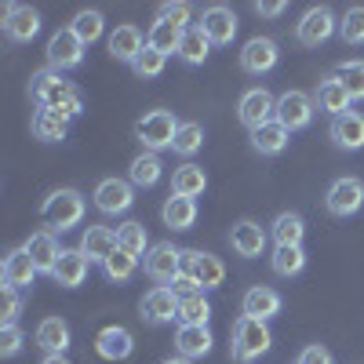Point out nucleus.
<instances>
[{
  "label": "nucleus",
  "instance_id": "obj_1",
  "mask_svg": "<svg viewBox=\"0 0 364 364\" xmlns=\"http://www.w3.org/2000/svg\"><path fill=\"white\" fill-rule=\"evenodd\" d=\"M29 95H33V102L41 109H55V113H63L66 120L84 113L80 91L66 77H58V70H41L33 80H29Z\"/></svg>",
  "mask_w": 364,
  "mask_h": 364
},
{
  "label": "nucleus",
  "instance_id": "obj_2",
  "mask_svg": "<svg viewBox=\"0 0 364 364\" xmlns=\"http://www.w3.org/2000/svg\"><path fill=\"white\" fill-rule=\"evenodd\" d=\"M230 339H233L230 343V353H233L237 364H252V360H259L273 346V336H269L266 321H255V317H245V314L233 321Z\"/></svg>",
  "mask_w": 364,
  "mask_h": 364
},
{
  "label": "nucleus",
  "instance_id": "obj_3",
  "mask_svg": "<svg viewBox=\"0 0 364 364\" xmlns=\"http://www.w3.org/2000/svg\"><path fill=\"white\" fill-rule=\"evenodd\" d=\"M41 219L48 223V230H58V233L80 226V219H84V197L77 190H55V193H48L44 204H41Z\"/></svg>",
  "mask_w": 364,
  "mask_h": 364
},
{
  "label": "nucleus",
  "instance_id": "obj_4",
  "mask_svg": "<svg viewBox=\"0 0 364 364\" xmlns=\"http://www.w3.org/2000/svg\"><path fill=\"white\" fill-rule=\"evenodd\" d=\"M175 135H178V120L171 109H149L135 124V139L146 146V154H161V149L175 146Z\"/></svg>",
  "mask_w": 364,
  "mask_h": 364
},
{
  "label": "nucleus",
  "instance_id": "obj_5",
  "mask_svg": "<svg viewBox=\"0 0 364 364\" xmlns=\"http://www.w3.org/2000/svg\"><path fill=\"white\" fill-rule=\"evenodd\" d=\"M324 204H328L331 215H339V219L357 215V211L364 208V182H360L357 175H343V178H336V182L328 186Z\"/></svg>",
  "mask_w": 364,
  "mask_h": 364
},
{
  "label": "nucleus",
  "instance_id": "obj_6",
  "mask_svg": "<svg viewBox=\"0 0 364 364\" xmlns=\"http://www.w3.org/2000/svg\"><path fill=\"white\" fill-rule=\"evenodd\" d=\"M237 117H240V124H245L248 132H255V128L269 124V120L277 117V99H273L266 87H248L245 95H240V102H237Z\"/></svg>",
  "mask_w": 364,
  "mask_h": 364
},
{
  "label": "nucleus",
  "instance_id": "obj_7",
  "mask_svg": "<svg viewBox=\"0 0 364 364\" xmlns=\"http://www.w3.org/2000/svg\"><path fill=\"white\" fill-rule=\"evenodd\" d=\"M142 269H146V277H154L157 284H171L182 269V252L175 245H168V240L149 245V252L142 255Z\"/></svg>",
  "mask_w": 364,
  "mask_h": 364
},
{
  "label": "nucleus",
  "instance_id": "obj_8",
  "mask_svg": "<svg viewBox=\"0 0 364 364\" xmlns=\"http://www.w3.org/2000/svg\"><path fill=\"white\" fill-rule=\"evenodd\" d=\"M336 29H339V22H336V15H331V8L317 4V8H310L295 22V37H299V44H306V48H321Z\"/></svg>",
  "mask_w": 364,
  "mask_h": 364
},
{
  "label": "nucleus",
  "instance_id": "obj_9",
  "mask_svg": "<svg viewBox=\"0 0 364 364\" xmlns=\"http://www.w3.org/2000/svg\"><path fill=\"white\" fill-rule=\"evenodd\" d=\"M84 41L73 33V29L66 26V29H58V33H51V41H48V66L51 70H73V66H80L84 63Z\"/></svg>",
  "mask_w": 364,
  "mask_h": 364
},
{
  "label": "nucleus",
  "instance_id": "obj_10",
  "mask_svg": "<svg viewBox=\"0 0 364 364\" xmlns=\"http://www.w3.org/2000/svg\"><path fill=\"white\" fill-rule=\"evenodd\" d=\"M4 37L15 44H26L41 33V11L29 4H4Z\"/></svg>",
  "mask_w": 364,
  "mask_h": 364
},
{
  "label": "nucleus",
  "instance_id": "obj_11",
  "mask_svg": "<svg viewBox=\"0 0 364 364\" xmlns=\"http://www.w3.org/2000/svg\"><path fill=\"white\" fill-rule=\"evenodd\" d=\"M277 58H281L277 41H269V37H252L245 48H240V70L252 73V77H262V73H269L273 66H277Z\"/></svg>",
  "mask_w": 364,
  "mask_h": 364
},
{
  "label": "nucleus",
  "instance_id": "obj_12",
  "mask_svg": "<svg viewBox=\"0 0 364 364\" xmlns=\"http://www.w3.org/2000/svg\"><path fill=\"white\" fill-rule=\"evenodd\" d=\"M132 204H135V190L124 178H102L95 186V208L102 215H124Z\"/></svg>",
  "mask_w": 364,
  "mask_h": 364
},
{
  "label": "nucleus",
  "instance_id": "obj_13",
  "mask_svg": "<svg viewBox=\"0 0 364 364\" xmlns=\"http://www.w3.org/2000/svg\"><path fill=\"white\" fill-rule=\"evenodd\" d=\"M314 109H317V102L306 95V91H284V95L277 99V120L288 132L306 128L314 120Z\"/></svg>",
  "mask_w": 364,
  "mask_h": 364
},
{
  "label": "nucleus",
  "instance_id": "obj_14",
  "mask_svg": "<svg viewBox=\"0 0 364 364\" xmlns=\"http://www.w3.org/2000/svg\"><path fill=\"white\" fill-rule=\"evenodd\" d=\"M178 295L168 288V284H157L154 291H146L142 295V321H149V324H171V321H178Z\"/></svg>",
  "mask_w": 364,
  "mask_h": 364
},
{
  "label": "nucleus",
  "instance_id": "obj_15",
  "mask_svg": "<svg viewBox=\"0 0 364 364\" xmlns=\"http://www.w3.org/2000/svg\"><path fill=\"white\" fill-rule=\"evenodd\" d=\"M197 26L204 29V37H208L211 44H233V37H237V15H233V8H226V4L204 8Z\"/></svg>",
  "mask_w": 364,
  "mask_h": 364
},
{
  "label": "nucleus",
  "instance_id": "obj_16",
  "mask_svg": "<svg viewBox=\"0 0 364 364\" xmlns=\"http://www.w3.org/2000/svg\"><path fill=\"white\" fill-rule=\"evenodd\" d=\"M182 269L193 273V277L200 281V288H219L226 281V266L219 255H211V252H182Z\"/></svg>",
  "mask_w": 364,
  "mask_h": 364
},
{
  "label": "nucleus",
  "instance_id": "obj_17",
  "mask_svg": "<svg viewBox=\"0 0 364 364\" xmlns=\"http://www.w3.org/2000/svg\"><path fill=\"white\" fill-rule=\"evenodd\" d=\"M87 266L91 262H87V255L80 248H63V255H58V262L51 269V281L58 288H80L84 277H87Z\"/></svg>",
  "mask_w": 364,
  "mask_h": 364
},
{
  "label": "nucleus",
  "instance_id": "obj_18",
  "mask_svg": "<svg viewBox=\"0 0 364 364\" xmlns=\"http://www.w3.org/2000/svg\"><path fill=\"white\" fill-rule=\"evenodd\" d=\"M328 135H331V142H336L339 149H364V113H357V109H350V113H343V117H336L331 120V128H328Z\"/></svg>",
  "mask_w": 364,
  "mask_h": 364
},
{
  "label": "nucleus",
  "instance_id": "obj_19",
  "mask_svg": "<svg viewBox=\"0 0 364 364\" xmlns=\"http://www.w3.org/2000/svg\"><path fill=\"white\" fill-rule=\"evenodd\" d=\"M211 346H215V339H211V331L208 328H197V324H178L175 331V350L178 357H186V360H200L211 353Z\"/></svg>",
  "mask_w": 364,
  "mask_h": 364
},
{
  "label": "nucleus",
  "instance_id": "obj_20",
  "mask_svg": "<svg viewBox=\"0 0 364 364\" xmlns=\"http://www.w3.org/2000/svg\"><path fill=\"white\" fill-rule=\"evenodd\" d=\"M77 248L87 255V262H106L120 248L117 245V230H109V226H87L80 233V245Z\"/></svg>",
  "mask_w": 364,
  "mask_h": 364
},
{
  "label": "nucleus",
  "instance_id": "obj_21",
  "mask_svg": "<svg viewBox=\"0 0 364 364\" xmlns=\"http://www.w3.org/2000/svg\"><path fill=\"white\" fill-rule=\"evenodd\" d=\"M95 350H99V357H106V360H128L132 350H135V339H132L128 328L109 324V328H102L99 336H95Z\"/></svg>",
  "mask_w": 364,
  "mask_h": 364
},
{
  "label": "nucleus",
  "instance_id": "obj_22",
  "mask_svg": "<svg viewBox=\"0 0 364 364\" xmlns=\"http://www.w3.org/2000/svg\"><path fill=\"white\" fill-rule=\"evenodd\" d=\"M230 245H233V252H237L240 259H255V255H262V248H266V230H262L259 223H252V219H240V223L230 230Z\"/></svg>",
  "mask_w": 364,
  "mask_h": 364
},
{
  "label": "nucleus",
  "instance_id": "obj_23",
  "mask_svg": "<svg viewBox=\"0 0 364 364\" xmlns=\"http://www.w3.org/2000/svg\"><path fill=\"white\" fill-rule=\"evenodd\" d=\"M142 51H146V37L139 26H117L109 33V55L120 58V63H135Z\"/></svg>",
  "mask_w": 364,
  "mask_h": 364
},
{
  "label": "nucleus",
  "instance_id": "obj_24",
  "mask_svg": "<svg viewBox=\"0 0 364 364\" xmlns=\"http://www.w3.org/2000/svg\"><path fill=\"white\" fill-rule=\"evenodd\" d=\"M317 109H324V113H331V120H336V117H343V113H350V91L343 87V80L336 77V73H331V77H324L321 80V87H317Z\"/></svg>",
  "mask_w": 364,
  "mask_h": 364
},
{
  "label": "nucleus",
  "instance_id": "obj_25",
  "mask_svg": "<svg viewBox=\"0 0 364 364\" xmlns=\"http://www.w3.org/2000/svg\"><path fill=\"white\" fill-rule=\"evenodd\" d=\"M37 262H33V255H29L26 248H15V252H8L4 255V284H11V288H29L37 281Z\"/></svg>",
  "mask_w": 364,
  "mask_h": 364
},
{
  "label": "nucleus",
  "instance_id": "obj_26",
  "mask_svg": "<svg viewBox=\"0 0 364 364\" xmlns=\"http://www.w3.org/2000/svg\"><path fill=\"white\" fill-rule=\"evenodd\" d=\"M240 314L245 317H255V321H269L281 314V295L273 288H248L245 291V302H240Z\"/></svg>",
  "mask_w": 364,
  "mask_h": 364
},
{
  "label": "nucleus",
  "instance_id": "obj_27",
  "mask_svg": "<svg viewBox=\"0 0 364 364\" xmlns=\"http://www.w3.org/2000/svg\"><path fill=\"white\" fill-rule=\"evenodd\" d=\"M22 248L33 255V262H37L41 273H51L55 262H58V255H63V248H58V240H55V230H37Z\"/></svg>",
  "mask_w": 364,
  "mask_h": 364
},
{
  "label": "nucleus",
  "instance_id": "obj_28",
  "mask_svg": "<svg viewBox=\"0 0 364 364\" xmlns=\"http://www.w3.org/2000/svg\"><path fill=\"white\" fill-rule=\"evenodd\" d=\"M204 190H208V175H204L200 164L186 161V164H178V168H175V175H171V193H175V197H190V200H197Z\"/></svg>",
  "mask_w": 364,
  "mask_h": 364
},
{
  "label": "nucleus",
  "instance_id": "obj_29",
  "mask_svg": "<svg viewBox=\"0 0 364 364\" xmlns=\"http://www.w3.org/2000/svg\"><path fill=\"white\" fill-rule=\"evenodd\" d=\"M288 139H291V132L281 124L277 117H273L269 124H262V128L252 132V146H255V154H262V157H277V154H284Z\"/></svg>",
  "mask_w": 364,
  "mask_h": 364
},
{
  "label": "nucleus",
  "instance_id": "obj_30",
  "mask_svg": "<svg viewBox=\"0 0 364 364\" xmlns=\"http://www.w3.org/2000/svg\"><path fill=\"white\" fill-rule=\"evenodd\" d=\"M33 339H37V346L44 353H66L70 350V324L63 317H44L37 324V336Z\"/></svg>",
  "mask_w": 364,
  "mask_h": 364
},
{
  "label": "nucleus",
  "instance_id": "obj_31",
  "mask_svg": "<svg viewBox=\"0 0 364 364\" xmlns=\"http://www.w3.org/2000/svg\"><path fill=\"white\" fill-rule=\"evenodd\" d=\"M161 219H164V226L168 230H175V233H182V230H190L193 223H197V200H190V197H168L164 200V208H161Z\"/></svg>",
  "mask_w": 364,
  "mask_h": 364
},
{
  "label": "nucleus",
  "instance_id": "obj_32",
  "mask_svg": "<svg viewBox=\"0 0 364 364\" xmlns=\"http://www.w3.org/2000/svg\"><path fill=\"white\" fill-rule=\"evenodd\" d=\"M161 175H164L161 154H139V157L128 164V182H132V186H142V190L157 186Z\"/></svg>",
  "mask_w": 364,
  "mask_h": 364
},
{
  "label": "nucleus",
  "instance_id": "obj_33",
  "mask_svg": "<svg viewBox=\"0 0 364 364\" xmlns=\"http://www.w3.org/2000/svg\"><path fill=\"white\" fill-rule=\"evenodd\" d=\"M182 33H186V29H178L175 22H168V18H157L154 26H149V33H146V44L154 48V51H161V55H178Z\"/></svg>",
  "mask_w": 364,
  "mask_h": 364
},
{
  "label": "nucleus",
  "instance_id": "obj_34",
  "mask_svg": "<svg viewBox=\"0 0 364 364\" xmlns=\"http://www.w3.org/2000/svg\"><path fill=\"white\" fill-rule=\"evenodd\" d=\"M269 233H273V240H277V245L302 248V237H306V223H302V215H295V211H281V215L273 219Z\"/></svg>",
  "mask_w": 364,
  "mask_h": 364
},
{
  "label": "nucleus",
  "instance_id": "obj_35",
  "mask_svg": "<svg viewBox=\"0 0 364 364\" xmlns=\"http://www.w3.org/2000/svg\"><path fill=\"white\" fill-rule=\"evenodd\" d=\"M33 135L41 142H63L70 135V120L55 109H37L33 113Z\"/></svg>",
  "mask_w": 364,
  "mask_h": 364
},
{
  "label": "nucleus",
  "instance_id": "obj_36",
  "mask_svg": "<svg viewBox=\"0 0 364 364\" xmlns=\"http://www.w3.org/2000/svg\"><path fill=\"white\" fill-rule=\"evenodd\" d=\"M211 55V41L204 37L200 26H190L186 33H182V44H178V58L190 66H204V58Z\"/></svg>",
  "mask_w": 364,
  "mask_h": 364
},
{
  "label": "nucleus",
  "instance_id": "obj_37",
  "mask_svg": "<svg viewBox=\"0 0 364 364\" xmlns=\"http://www.w3.org/2000/svg\"><path fill=\"white\" fill-rule=\"evenodd\" d=\"M70 29H73L84 44H95V41L102 37V29H106V18H102V11H95V8H84V11L73 15Z\"/></svg>",
  "mask_w": 364,
  "mask_h": 364
},
{
  "label": "nucleus",
  "instance_id": "obj_38",
  "mask_svg": "<svg viewBox=\"0 0 364 364\" xmlns=\"http://www.w3.org/2000/svg\"><path fill=\"white\" fill-rule=\"evenodd\" d=\"M269 259H273V273H281V277H295V273L306 269V252H302V248L277 245Z\"/></svg>",
  "mask_w": 364,
  "mask_h": 364
},
{
  "label": "nucleus",
  "instance_id": "obj_39",
  "mask_svg": "<svg viewBox=\"0 0 364 364\" xmlns=\"http://www.w3.org/2000/svg\"><path fill=\"white\" fill-rule=\"evenodd\" d=\"M135 269H139V259L135 255H128L124 248H117L106 262H102V273L113 281V284H124V281H132L135 277Z\"/></svg>",
  "mask_w": 364,
  "mask_h": 364
},
{
  "label": "nucleus",
  "instance_id": "obj_40",
  "mask_svg": "<svg viewBox=\"0 0 364 364\" xmlns=\"http://www.w3.org/2000/svg\"><path fill=\"white\" fill-rule=\"evenodd\" d=\"M208 317H211V302L204 299V291L178 302V324H197V328H208Z\"/></svg>",
  "mask_w": 364,
  "mask_h": 364
},
{
  "label": "nucleus",
  "instance_id": "obj_41",
  "mask_svg": "<svg viewBox=\"0 0 364 364\" xmlns=\"http://www.w3.org/2000/svg\"><path fill=\"white\" fill-rule=\"evenodd\" d=\"M117 245L124 248L128 255H146L149 252V240H146V226L142 223H124V226H117Z\"/></svg>",
  "mask_w": 364,
  "mask_h": 364
},
{
  "label": "nucleus",
  "instance_id": "obj_42",
  "mask_svg": "<svg viewBox=\"0 0 364 364\" xmlns=\"http://www.w3.org/2000/svg\"><path fill=\"white\" fill-rule=\"evenodd\" d=\"M336 77L343 80V87L350 91L353 102L364 99V58H346V63L336 70Z\"/></svg>",
  "mask_w": 364,
  "mask_h": 364
},
{
  "label": "nucleus",
  "instance_id": "obj_43",
  "mask_svg": "<svg viewBox=\"0 0 364 364\" xmlns=\"http://www.w3.org/2000/svg\"><path fill=\"white\" fill-rule=\"evenodd\" d=\"M200 146H204V128L197 124V120H186V124H178V135H175V146H171L178 157H193Z\"/></svg>",
  "mask_w": 364,
  "mask_h": 364
},
{
  "label": "nucleus",
  "instance_id": "obj_44",
  "mask_svg": "<svg viewBox=\"0 0 364 364\" xmlns=\"http://www.w3.org/2000/svg\"><path fill=\"white\" fill-rule=\"evenodd\" d=\"M339 37L346 44H364V4L346 8V15L339 18Z\"/></svg>",
  "mask_w": 364,
  "mask_h": 364
},
{
  "label": "nucleus",
  "instance_id": "obj_45",
  "mask_svg": "<svg viewBox=\"0 0 364 364\" xmlns=\"http://www.w3.org/2000/svg\"><path fill=\"white\" fill-rule=\"evenodd\" d=\"M164 66H168V55H161V51H154L146 44V51L132 63V70H135V77H142V80H154V77H161L164 73Z\"/></svg>",
  "mask_w": 364,
  "mask_h": 364
},
{
  "label": "nucleus",
  "instance_id": "obj_46",
  "mask_svg": "<svg viewBox=\"0 0 364 364\" xmlns=\"http://www.w3.org/2000/svg\"><path fill=\"white\" fill-rule=\"evenodd\" d=\"M26 336H22V328L18 324H4L0 328V357H15L22 350Z\"/></svg>",
  "mask_w": 364,
  "mask_h": 364
},
{
  "label": "nucleus",
  "instance_id": "obj_47",
  "mask_svg": "<svg viewBox=\"0 0 364 364\" xmlns=\"http://www.w3.org/2000/svg\"><path fill=\"white\" fill-rule=\"evenodd\" d=\"M190 15H193V8L182 4V0H178V4H175V0H171V4H161V11H157V18H168L178 29H190Z\"/></svg>",
  "mask_w": 364,
  "mask_h": 364
},
{
  "label": "nucleus",
  "instance_id": "obj_48",
  "mask_svg": "<svg viewBox=\"0 0 364 364\" xmlns=\"http://www.w3.org/2000/svg\"><path fill=\"white\" fill-rule=\"evenodd\" d=\"M168 288H171L178 299H190V295H200V291H204V288H200V281L193 277V273H186V269H178V277H175Z\"/></svg>",
  "mask_w": 364,
  "mask_h": 364
},
{
  "label": "nucleus",
  "instance_id": "obj_49",
  "mask_svg": "<svg viewBox=\"0 0 364 364\" xmlns=\"http://www.w3.org/2000/svg\"><path fill=\"white\" fill-rule=\"evenodd\" d=\"M18 314H22V299H18V288L4 284V324H18Z\"/></svg>",
  "mask_w": 364,
  "mask_h": 364
},
{
  "label": "nucleus",
  "instance_id": "obj_50",
  "mask_svg": "<svg viewBox=\"0 0 364 364\" xmlns=\"http://www.w3.org/2000/svg\"><path fill=\"white\" fill-rule=\"evenodd\" d=\"M299 364H331V353L324 346H306L299 353Z\"/></svg>",
  "mask_w": 364,
  "mask_h": 364
},
{
  "label": "nucleus",
  "instance_id": "obj_51",
  "mask_svg": "<svg viewBox=\"0 0 364 364\" xmlns=\"http://www.w3.org/2000/svg\"><path fill=\"white\" fill-rule=\"evenodd\" d=\"M284 0H259V4H255V11L262 15V18H277V15H284Z\"/></svg>",
  "mask_w": 364,
  "mask_h": 364
},
{
  "label": "nucleus",
  "instance_id": "obj_52",
  "mask_svg": "<svg viewBox=\"0 0 364 364\" xmlns=\"http://www.w3.org/2000/svg\"><path fill=\"white\" fill-rule=\"evenodd\" d=\"M41 364H70V357H66V353H48Z\"/></svg>",
  "mask_w": 364,
  "mask_h": 364
},
{
  "label": "nucleus",
  "instance_id": "obj_53",
  "mask_svg": "<svg viewBox=\"0 0 364 364\" xmlns=\"http://www.w3.org/2000/svg\"><path fill=\"white\" fill-rule=\"evenodd\" d=\"M161 364H193V360H186V357H168V360H161Z\"/></svg>",
  "mask_w": 364,
  "mask_h": 364
}]
</instances>
